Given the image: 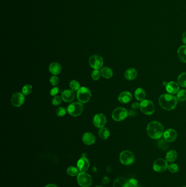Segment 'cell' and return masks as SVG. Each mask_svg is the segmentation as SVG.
Instances as JSON below:
<instances>
[{"label":"cell","instance_id":"6da1fadb","mask_svg":"<svg viewBox=\"0 0 186 187\" xmlns=\"http://www.w3.org/2000/svg\"><path fill=\"white\" fill-rule=\"evenodd\" d=\"M158 102L162 109L171 111L175 109L178 104V99L172 94H165L160 96Z\"/></svg>","mask_w":186,"mask_h":187},{"label":"cell","instance_id":"7a4b0ae2","mask_svg":"<svg viewBox=\"0 0 186 187\" xmlns=\"http://www.w3.org/2000/svg\"><path fill=\"white\" fill-rule=\"evenodd\" d=\"M147 133L149 137L153 139H159L164 133V129L159 122L153 121L148 124Z\"/></svg>","mask_w":186,"mask_h":187},{"label":"cell","instance_id":"3957f363","mask_svg":"<svg viewBox=\"0 0 186 187\" xmlns=\"http://www.w3.org/2000/svg\"><path fill=\"white\" fill-rule=\"evenodd\" d=\"M140 109L145 115H151L155 111L154 103L149 100H143L140 104Z\"/></svg>","mask_w":186,"mask_h":187},{"label":"cell","instance_id":"277c9868","mask_svg":"<svg viewBox=\"0 0 186 187\" xmlns=\"http://www.w3.org/2000/svg\"><path fill=\"white\" fill-rule=\"evenodd\" d=\"M84 107L80 102H73L67 107V111L73 117H78L82 113Z\"/></svg>","mask_w":186,"mask_h":187},{"label":"cell","instance_id":"5b68a950","mask_svg":"<svg viewBox=\"0 0 186 187\" xmlns=\"http://www.w3.org/2000/svg\"><path fill=\"white\" fill-rule=\"evenodd\" d=\"M78 184L82 187H89L92 185V179L91 176L85 172H80L77 176Z\"/></svg>","mask_w":186,"mask_h":187},{"label":"cell","instance_id":"8992f818","mask_svg":"<svg viewBox=\"0 0 186 187\" xmlns=\"http://www.w3.org/2000/svg\"><path fill=\"white\" fill-rule=\"evenodd\" d=\"M135 160L133 153L130 150H124L120 155V160L125 165H130L134 163Z\"/></svg>","mask_w":186,"mask_h":187},{"label":"cell","instance_id":"52a82bcc","mask_svg":"<svg viewBox=\"0 0 186 187\" xmlns=\"http://www.w3.org/2000/svg\"><path fill=\"white\" fill-rule=\"evenodd\" d=\"M91 97L90 90L86 87L80 88L77 92V99L79 101L85 104L89 101Z\"/></svg>","mask_w":186,"mask_h":187},{"label":"cell","instance_id":"ba28073f","mask_svg":"<svg viewBox=\"0 0 186 187\" xmlns=\"http://www.w3.org/2000/svg\"><path fill=\"white\" fill-rule=\"evenodd\" d=\"M128 115V112L123 107H117L112 113L113 119L116 122H121L125 119Z\"/></svg>","mask_w":186,"mask_h":187},{"label":"cell","instance_id":"9c48e42d","mask_svg":"<svg viewBox=\"0 0 186 187\" xmlns=\"http://www.w3.org/2000/svg\"><path fill=\"white\" fill-rule=\"evenodd\" d=\"M168 163L166 159L158 158L154 161L153 169L155 172H163L168 169Z\"/></svg>","mask_w":186,"mask_h":187},{"label":"cell","instance_id":"30bf717a","mask_svg":"<svg viewBox=\"0 0 186 187\" xmlns=\"http://www.w3.org/2000/svg\"><path fill=\"white\" fill-rule=\"evenodd\" d=\"M89 63L91 68L95 70H99L103 66V60L100 56L95 55L90 57Z\"/></svg>","mask_w":186,"mask_h":187},{"label":"cell","instance_id":"8fae6325","mask_svg":"<svg viewBox=\"0 0 186 187\" xmlns=\"http://www.w3.org/2000/svg\"><path fill=\"white\" fill-rule=\"evenodd\" d=\"M93 122L95 126L98 128H102L106 124V118L103 114L99 113L95 115Z\"/></svg>","mask_w":186,"mask_h":187},{"label":"cell","instance_id":"7c38bea8","mask_svg":"<svg viewBox=\"0 0 186 187\" xmlns=\"http://www.w3.org/2000/svg\"><path fill=\"white\" fill-rule=\"evenodd\" d=\"M25 97L23 94L16 93L13 94L11 99V102L13 106L16 107H19L24 104Z\"/></svg>","mask_w":186,"mask_h":187},{"label":"cell","instance_id":"4fadbf2b","mask_svg":"<svg viewBox=\"0 0 186 187\" xmlns=\"http://www.w3.org/2000/svg\"><path fill=\"white\" fill-rule=\"evenodd\" d=\"M164 139H165L168 142H171L175 141L178 137L177 131L173 129H169L165 131L164 134Z\"/></svg>","mask_w":186,"mask_h":187},{"label":"cell","instance_id":"5bb4252c","mask_svg":"<svg viewBox=\"0 0 186 187\" xmlns=\"http://www.w3.org/2000/svg\"><path fill=\"white\" fill-rule=\"evenodd\" d=\"M90 163L88 159L82 157L78 160L77 168L80 172H85L89 169Z\"/></svg>","mask_w":186,"mask_h":187},{"label":"cell","instance_id":"9a60e30c","mask_svg":"<svg viewBox=\"0 0 186 187\" xmlns=\"http://www.w3.org/2000/svg\"><path fill=\"white\" fill-rule=\"evenodd\" d=\"M166 90L170 94L178 93L180 90V85L175 82H170L166 85Z\"/></svg>","mask_w":186,"mask_h":187},{"label":"cell","instance_id":"2e32d148","mask_svg":"<svg viewBox=\"0 0 186 187\" xmlns=\"http://www.w3.org/2000/svg\"><path fill=\"white\" fill-rule=\"evenodd\" d=\"M61 97L65 102H71L75 98V93L72 90H65L62 92Z\"/></svg>","mask_w":186,"mask_h":187},{"label":"cell","instance_id":"e0dca14e","mask_svg":"<svg viewBox=\"0 0 186 187\" xmlns=\"http://www.w3.org/2000/svg\"><path fill=\"white\" fill-rule=\"evenodd\" d=\"M82 139L83 142L87 145H92L95 143V137L92 133H85L82 136Z\"/></svg>","mask_w":186,"mask_h":187},{"label":"cell","instance_id":"ac0fdd59","mask_svg":"<svg viewBox=\"0 0 186 187\" xmlns=\"http://www.w3.org/2000/svg\"><path fill=\"white\" fill-rule=\"evenodd\" d=\"M132 94L129 92H124L120 94L118 100L122 104H127L132 100Z\"/></svg>","mask_w":186,"mask_h":187},{"label":"cell","instance_id":"d6986e66","mask_svg":"<svg viewBox=\"0 0 186 187\" xmlns=\"http://www.w3.org/2000/svg\"><path fill=\"white\" fill-rule=\"evenodd\" d=\"M113 187H130V186L127 179L123 177H120L114 182Z\"/></svg>","mask_w":186,"mask_h":187},{"label":"cell","instance_id":"ffe728a7","mask_svg":"<svg viewBox=\"0 0 186 187\" xmlns=\"http://www.w3.org/2000/svg\"><path fill=\"white\" fill-rule=\"evenodd\" d=\"M138 76V72L134 68L128 69L125 73V77L128 81H132L136 78Z\"/></svg>","mask_w":186,"mask_h":187},{"label":"cell","instance_id":"44dd1931","mask_svg":"<svg viewBox=\"0 0 186 187\" xmlns=\"http://www.w3.org/2000/svg\"><path fill=\"white\" fill-rule=\"evenodd\" d=\"M61 65L58 63H52L49 66V71L54 75L60 74L61 72Z\"/></svg>","mask_w":186,"mask_h":187},{"label":"cell","instance_id":"7402d4cb","mask_svg":"<svg viewBox=\"0 0 186 187\" xmlns=\"http://www.w3.org/2000/svg\"><path fill=\"white\" fill-rule=\"evenodd\" d=\"M178 55L180 60L182 63H186V45L181 46L178 49Z\"/></svg>","mask_w":186,"mask_h":187},{"label":"cell","instance_id":"603a6c76","mask_svg":"<svg viewBox=\"0 0 186 187\" xmlns=\"http://www.w3.org/2000/svg\"><path fill=\"white\" fill-rule=\"evenodd\" d=\"M178 158V153L175 150H171L167 153L165 159L168 162L173 163Z\"/></svg>","mask_w":186,"mask_h":187},{"label":"cell","instance_id":"cb8c5ba5","mask_svg":"<svg viewBox=\"0 0 186 187\" xmlns=\"http://www.w3.org/2000/svg\"><path fill=\"white\" fill-rule=\"evenodd\" d=\"M134 96H135V98H136V100L140 101H142L143 100H145V98L146 97V93L143 88H139L138 89H136V90L135 91Z\"/></svg>","mask_w":186,"mask_h":187},{"label":"cell","instance_id":"d4e9b609","mask_svg":"<svg viewBox=\"0 0 186 187\" xmlns=\"http://www.w3.org/2000/svg\"><path fill=\"white\" fill-rule=\"evenodd\" d=\"M100 73L102 77L106 79L110 78L113 75V71L108 67L102 68L100 71Z\"/></svg>","mask_w":186,"mask_h":187},{"label":"cell","instance_id":"484cf974","mask_svg":"<svg viewBox=\"0 0 186 187\" xmlns=\"http://www.w3.org/2000/svg\"><path fill=\"white\" fill-rule=\"evenodd\" d=\"M99 136L102 139H106L110 136V131L106 128H102L99 131Z\"/></svg>","mask_w":186,"mask_h":187},{"label":"cell","instance_id":"4316f807","mask_svg":"<svg viewBox=\"0 0 186 187\" xmlns=\"http://www.w3.org/2000/svg\"><path fill=\"white\" fill-rule=\"evenodd\" d=\"M178 83L180 86L186 88V72L181 73L178 77Z\"/></svg>","mask_w":186,"mask_h":187},{"label":"cell","instance_id":"83f0119b","mask_svg":"<svg viewBox=\"0 0 186 187\" xmlns=\"http://www.w3.org/2000/svg\"><path fill=\"white\" fill-rule=\"evenodd\" d=\"M79 172V171L78 170V168H75L74 166H70L67 169V174L71 176H78Z\"/></svg>","mask_w":186,"mask_h":187},{"label":"cell","instance_id":"f1b7e54d","mask_svg":"<svg viewBox=\"0 0 186 187\" xmlns=\"http://www.w3.org/2000/svg\"><path fill=\"white\" fill-rule=\"evenodd\" d=\"M177 99L180 101H184L186 100V90L181 89L177 93Z\"/></svg>","mask_w":186,"mask_h":187},{"label":"cell","instance_id":"f546056e","mask_svg":"<svg viewBox=\"0 0 186 187\" xmlns=\"http://www.w3.org/2000/svg\"><path fill=\"white\" fill-rule=\"evenodd\" d=\"M159 148L162 150H166L168 148V142L165 139H160L158 142Z\"/></svg>","mask_w":186,"mask_h":187},{"label":"cell","instance_id":"4dcf8cb0","mask_svg":"<svg viewBox=\"0 0 186 187\" xmlns=\"http://www.w3.org/2000/svg\"><path fill=\"white\" fill-rule=\"evenodd\" d=\"M32 87L30 84L24 85L22 89V94L25 95H28L29 94H30L32 93Z\"/></svg>","mask_w":186,"mask_h":187},{"label":"cell","instance_id":"1f68e13d","mask_svg":"<svg viewBox=\"0 0 186 187\" xmlns=\"http://www.w3.org/2000/svg\"><path fill=\"white\" fill-rule=\"evenodd\" d=\"M168 169L169 171L173 173V174H175L179 171V167L176 164L172 163L168 165Z\"/></svg>","mask_w":186,"mask_h":187},{"label":"cell","instance_id":"d6a6232c","mask_svg":"<svg viewBox=\"0 0 186 187\" xmlns=\"http://www.w3.org/2000/svg\"><path fill=\"white\" fill-rule=\"evenodd\" d=\"M69 86L71 89L75 91H78L80 88V84L76 80L71 81L69 83Z\"/></svg>","mask_w":186,"mask_h":187},{"label":"cell","instance_id":"836d02e7","mask_svg":"<svg viewBox=\"0 0 186 187\" xmlns=\"http://www.w3.org/2000/svg\"><path fill=\"white\" fill-rule=\"evenodd\" d=\"M101 73L98 70H95L92 73V78L95 81H97L100 79Z\"/></svg>","mask_w":186,"mask_h":187},{"label":"cell","instance_id":"e575fe53","mask_svg":"<svg viewBox=\"0 0 186 187\" xmlns=\"http://www.w3.org/2000/svg\"><path fill=\"white\" fill-rule=\"evenodd\" d=\"M62 99L61 96H56L52 99V104L55 106H59V104H61L62 102Z\"/></svg>","mask_w":186,"mask_h":187},{"label":"cell","instance_id":"d590c367","mask_svg":"<svg viewBox=\"0 0 186 187\" xmlns=\"http://www.w3.org/2000/svg\"><path fill=\"white\" fill-rule=\"evenodd\" d=\"M67 110L63 107H60L57 109L56 114L59 117H63L66 114Z\"/></svg>","mask_w":186,"mask_h":187},{"label":"cell","instance_id":"8d00e7d4","mask_svg":"<svg viewBox=\"0 0 186 187\" xmlns=\"http://www.w3.org/2000/svg\"><path fill=\"white\" fill-rule=\"evenodd\" d=\"M50 82L51 85L56 86L58 84L59 82V79L57 76H52L50 78Z\"/></svg>","mask_w":186,"mask_h":187},{"label":"cell","instance_id":"74e56055","mask_svg":"<svg viewBox=\"0 0 186 187\" xmlns=\"http://www.w3.org/2000/svg\"><path fill=\"white\" fill-rule=\"evenodd\" d=\"M128 183L130 187H138V182L135 179H130L128 181Z\"/></svg>","mask_w":186,"mask_h":187},{"label":"cell","instance_id":"f35d334b","mask_svg":"<svg viewBox=\"0 0 186 187\" xmlns=\"http://www.w3.org/2000/svg\"><path fill=\"white\" fill-rule=\"evenodd\" d=\"M59 92V88L58 87H55L52 88V89L50 90V95L51 96H55L58 94Z\"/></svg>","mask_w":186,"mask_h":187},{"label":"cell","instance_id":"ab89813d","mask_svg":"<svg viewBox=\"0 0 186 187\" xmlns=\"http://www.w3.org/2000/svg\"><path fill=\"white\" fill-rule=\"evenodd\" d=\"M132 108L133 109H138L140 108V104H139L138 102H134L133 104H132Z\"/></svg>","mask_w":186,"mask_h":187},{"label":"cell","instance_id":"60d3db41","mask_svg":"<svg viewBox=\"0 0 186 187\" xmlns=\"http://www.w3.org/2000/svg\"><path fill=\"white\" fill-rule=\"evenodd\" d=\"M182 40L183 43L185 44V45H186V32H185V33H183V35H182Z\"/></svg>","mask_w":186,"mask_h":187},{"label":"cell","instance_id":"b9f144b4","mask_svg":"<svg viewBox=\"0 0 186 187\" xmlns=\"http://www.w3.org/2000/svg\"><path fill=\"white\" fill-rule=\"evenodd\" d=\"M135 114H136V112L134 111L130 110L128 112V115H130V117H133V116H135Z\"/></svg>","mask_w":186,"mask_h":187},{"label":"cell","instance_id":"7bdbcfd3","mask_svg":"<svg viewBox=\"0 0 186 187\" xmlns=\"http://www.w3.org/2000/svg\"><path fill=\"white\" fill-rule=\"evenodd\" d=\"M45 187H58L56 185H55L54 184H49L48 185H46Z\"/></svg>","mask_w":186,"mask_h":187},{"label":"cell","instance_id":"ee69618b","mask_svg":"<svg viewBox=\"0 0 186 187\" xmlns=\"http://www.w3.org/2000/svg\"><path fill=\"white\" fill-rule=\"evenodd\" d=\"M102 187V186H96V187Z\"/></svg>","mask_w":186,"mask_h":187},{"label":"cell","instance_id":"f6af8a7d","mask_svg":"<svg viewBox=\"0 0 186 187\" xmlns=\"http://www.w3.org/2000/svg\"><path fill=\"white\" fill-rule=\"evenodd\" d=\"M186 187V186H183V187Z\"/></svg>","mask_w":186,"mask_h":187}]
</instances>
